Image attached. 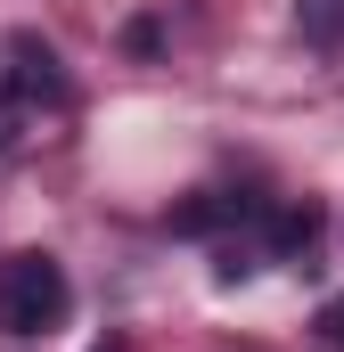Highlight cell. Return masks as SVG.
Here are the masks:
<instances>
[{"label": "cell", "mask_w": 344, "mask_h": 352, "mask_svg": "<svg viewBox=\"0 0 344 352\" xmlns=\"http://www.w3.org/2000/svg\"><path fill=\"white\" fill-rule=\"evenodd\" d=\"M66 98H74V82H66L58 50H50V41H33V33H17V41L0 50V148H17V131H25V123H41V107L58 115Z\"/></svg>", "instance_id": "obj_1"}, {"label": "cell", "mask_w": 344, "mask_h": 352, "mask_svg": "<svg viewBox=\"0 0 344 352\" xmlns=\"http://www.w3.org/2000/svg\"><path fill=\"white\" fill-rule=\"evenodd\" d=\"M74 311V278L58 254H8L0 263V328L8 336H50Z\"/></svg>", "instance_id": "obj_2"}, {"label": "cell", "mask_w": 344, "mask_h": 352, "mask_svg": "<svg viewBox=\"0 0 344 352\" xmlns=\"http://www.w3.org/2000/svg\"><path fill=\"white\" fill-rule=\"evenodd\" d=\"M295 33L320 58H344V0H295Z\"/></svg>", "instance_id": "obj_3"}, {"label": "cell", "mask_w": 344, "mask_h": 352, "mask_svg": "<svg viewBox=\"0 0 344 352\" xmlns=\"http://www.w3.org/2000/svg\"><path fill=\"white\" fill-rule=\"evenodd\" d=\"M312 238H320V213H312V205H287V213H270V246H279V254H303Z\"/></svg>", "instance_id": "obj_4"}, {"label": "cell", "mask_w": 344, "mask_h": 352, "mask_svg": "<svg viewBox=\"0 0 344 352\" xmlns=\"http://www.w3.org/2000/svg\"><path fill=\"white\" fill-rule=\"evenodd\" d=\"M320 344L344 352V295H328V303H320Z\"/></svg>", "instance_id": "obj_5"}]
</instances>
